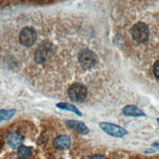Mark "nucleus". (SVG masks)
<instances>
[{
  "label": "nucleus",
  "instance_id": "9b49d317",
  "mask_svg": "<svg viewBox=\"0 0 159 159\" xmlns=\"http://www.w3.org/2000/svg\"><path fill=\"white\" fill-rule=\"evenodd\" d=\"M32 149L31 148L22 146L18 148V157L20 159H29L31 156Z\"/></svg>",
  "mask_w": 159,
  "mask_h": 159
},
{
  "label": "nucleus",
  "instance_id": "423d86ee",
  "mask_svg": "<svg viewBox=\"0 0 159 159\" xmlns=\"http://www.w3.org/2000/svg\"><path fill=\"white\" fill-rule=\"evenodd\" d=\"M100 127L103 132H106L107 134L112 137H116V138H122L125 135H127L128 133L124 128L118 125H115V124H112V123L102 122L100 123Z\"/></svg>",
  "mask_w": 159,
  "mask_h": 159
},
{
  "label": "nucleus",
  "instance_id": "6e6552de",
  "mask_svg": "<svg viewBox=\"0 0 159 159\" xmlns=\"http://www.w3.org/2000/svg\"><path fill=\"white\" fill-rule=\"evenodd\" d=\"M70 138L66 135H61L57 137L54 140V147L58 150H66L70 147Z\"/></svg>",
  "mask_w": 159,
  "mask_h": 159
},
{
  "label": "nucleus",
  "instance_id": "f8f14e48",
  "mask_svg": "<svg viewBox=\"0 0 159 159\" xmlns=\"http://www.w3.org/2000/svg\"><path fill=\"white\" fill-rule=\"evenodd\" d=\"M16 109H1L0 110V121L8 120L15 114Z\"/></svg>",
  "mask_w": 159,
  "mask_h": 159
},
{
  "label": "nucleus",
  "instance_id": "f257e3e1",
  "mask_svg": "<svg viewBox=\"0 0 159 159\" xmlns=\"http://www.w3.org/2000/svg\"><path fill=\"white\" fill-rule=\"evenodd\" d=\"M133 39L137 43H144L148 40L149 37V30L146 24L138 23L135 25L131 31Z\"/></svg>",
  "mask_w": 159,
  "mask_h": 159
},
{
  "label": "nucleus",
  "instance_id": "0eeeda50",
  "mask_svg": "<svg viewBox=\"0 0 159 159\" xmlns=\"http://www.w3.org/2000/svg\"><path fill=\"white\" fill-rule=\"evenodd\" d=\"M24 142V137L20 135L19 132H11L8 137H7V143L12 148H19L22 147Z\"/></svg>",
  "mask_w": 159,
  "mask_h": 159
},
{
  "label": "nucleus",
  "instance_id": "20e7f679",
  "mask_svg": "<svg viewBox=\"0 0 159 159\" xmlns=\"http://www.w3.org/2000/svg\"><path fill=\"white\" fill-rule=\"evenodd\" d=\"M36 37H37L36 31L34 30L32 27L26 26L20 30V35H19V40H20V43L22 45L30 47L35 43Z\"/></svg>",
  "mask_w": 159,
  "mask_h": 159
},
{
  "label": "nucleus",
  "instance_id": "2eb2a0df",
  "mask_svg": "<svg viewBox=\"0 0 159 159\" xmlns=\"http://www.w3.org/2000/svg\"><path fill=\"white\" fill-rule=\"evenodd\" d=\"M91 159H107L103 155H100V154H97V155H94L93 157H91Z\"/></svg>",
  "mask_w": 159,
  "mask_h": 159
},
{
  "label": "nucleus",
  "instance_id": "7ed1b4c3",
  "mask_svg": "<svg viewBox=\"0 0 159 159\" xmlns=\"http://www.w3.org/2000/svg\"><path fill=\"white\" fill-rule=\"evenodd\" d=\"M52 53V45L49 42H43L41 43L34 53V61L37 64L42 65L50 58Z\"/></svg>",
  "mask_w": 159,
  "mask_h": 159
},
{
  "label": "nucleus",
  "instance_id": "f03ea898",
  "mask_svg": "<svg viewBox=\"0 0 159 159\" xmlns=\"http://www.w3.org/2000/svg\"><path fill=\"white\" fill-rule=\"evenodd\" d=\"M68 96L76 102H82L87 97V89L81 83H73L68 88Z\"/></svg>",
  "mask_w": 159,
  "mask_h": 159
},
{
  "label": "nucleus",
  "instance_id": "1a4fd4ad",
  "mask_svg": "<svg viewBox=\"0 0 159 159\" xmlns=\"http://www.w3.org/2000/svg\"><path fill=\"white\" fill-rule=\"evenodd\" d=\"M66 124H67V125L70 126V128H72V129H74V130L78 131V132H79L80 134L85 135V134H88V133H89V129H88L82 122H80V121L68 120V121H66Z\"/></svg>",
  "mask_w": 159,
  "mask_h": 159
},
{
  "label": "nucleus",
  "instance_id": "dca6fc26",
  "mask_svg": "<svg viewBox=\"0 0 159 159\" xmlns=\"http://www.w3.org/2000/svg\"><path fill=\"white\" fill-rule=\"evenodd\" d=\"M154 146H155V147H158V148H159V143H154Z\"/></svg>",
  "mask_w": 159,
  "mask_h": 159
},
{
  "label": "nucleus",
  "instance_id": "f3484780",
  "mask_svg": "<svg viewBox=\"0 0 159 159\" xmlns=\"http://www.w3.org/2000/svg\"><path fill=\"white\" fill-rule=\"evenodd\" d=\"M157 121H158V122H159V118H158V119H157Z\"/></svg>",
  "mask_w": 159,
  "mask_h": 159
},
{
  "label": "nucleus",
  "instance_id": "39448f33",
  "mask_svg": "<svg viewBox=\"0 0 159 159\" xmlns=\"http://www.w3.org/2000/svg\"><path fill=\"white\" fill-rule=\"evenodd\" d=\"M78 61L82 66H84L86 68H90L96 65L97 56L93 51L89 49H84L79 52Z\"/></svg>",
  "mask_w": 159,
  "mask_h": 159
},
{
  "label": "nucleus",
  "instance_id": "9d476101",
  "mask_svg": "<svg viewBox=\"0 0 159 159\" xmlns=\"http://www.w3.org/2000/svg\"><path fill=\"white\" fill-rule=\"evenodd\" d=\"M123 113L128 116H144V114L141 109H139L135 106H126L123 108Z\"/></svg>",
  "mask_w": 159,
  "mask_h": 159
},
{
  "label": "nucleus",
  "instance_id": "ddd939ff",
  "mask_svg": "<svg viewBox=\"0 0 159 159\" xmlns=\"http://www.w3.org/2000/svg\"><path fill=\"white\" fill-rule=\"evenodd\" d=\"M57 107L59 108H63V109H66V110H70V111H73L75 112L77 115H81V112L79 111V110L75 107V106H72L70 105V103H66V102H60L57 105Z\"/></svg>",
  "mask_w": 159,
  "mask_h": 159
},
{
  "label": "nucleus",
  "instance_id": "4468645a",
  "mask_svg": "<svg viewBox=\"0 0 159 159\" xmlns=\"http://www.w3.org/2000/svg\"><path fill=\"white\" fill-rule=\"evenodd\" d=\"M153 74L155 78L159 80V61H156L153 65Z\"/></svg>",
  "mask_w": 159,
  "mask_h": 159
}]
</instances>
